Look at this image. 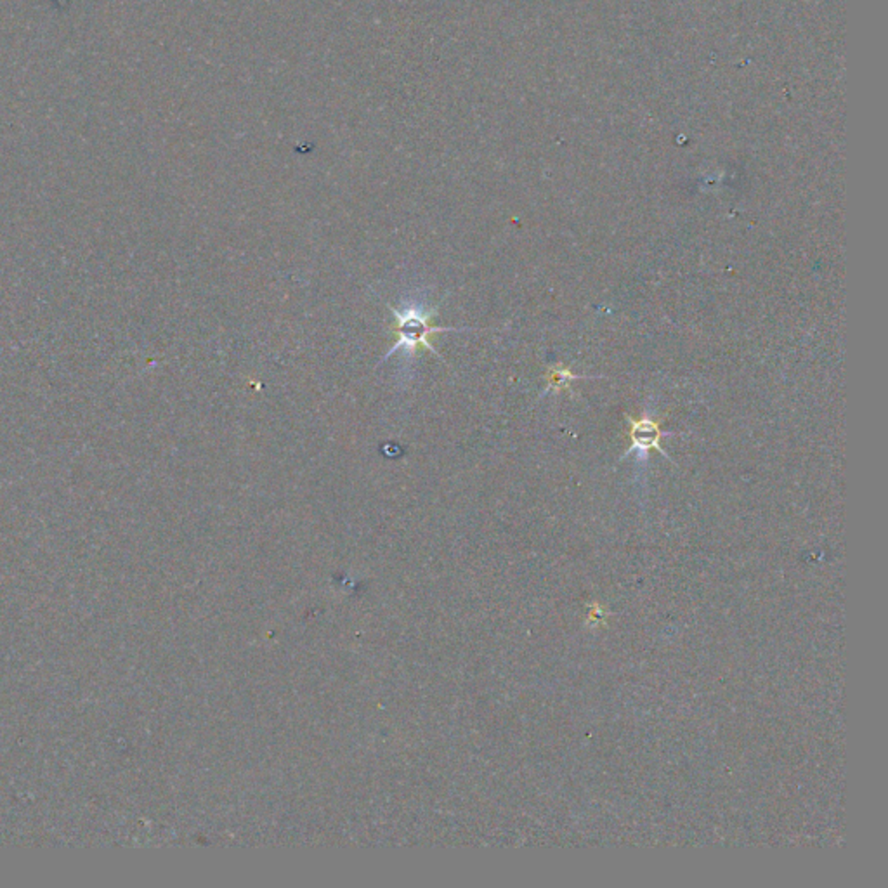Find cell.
<instances>
[{"instance_id":"6da1fadb","label":"cell","mask_w":888,"mask_h":888,"mask_svg":"<svg viewBox=\"0 0 888 888\" xmlns=\"http://www.w3.org/2000/svg\"><path fill=\"white\" fill-rule=\"evenodd\" d=\"M394 323L391 327L394 334V345L389 351L387 358L394 354L398 349H406L410 354H419L420 351H430L434 356L439 353L434 349L429 338L441 332H455L453 328L437 327L434 323L436 311H424L419 307L406 309H393Z\"/></svg>"},{"instance_id":"3957f363","label":"cell","mask_w":888,"mask_h":888,"mask_svg":"<svg viewBox=\"0 0 888 888\" xmlns=\"http://www.w3.org/2000/svg\"><path fill=\"white\" fill-rule=\"evenodd\" d=\"M545 378H547V384H549L547 391H562V389H566L569 386V382L573 378H578V375H573L569 371V368L553 367L549 369V373H547Z\"/></svg>"},{"instance_id":"7a4b0ae2","label":"cell","mask_w":888,"mask_h":888,"mask_svg":"<svg viewBox=\"0 0 888 888\" xmlns=\"http://www.w3.org/2000/svg\"><path fill=\"white\" fill-rule=\"evenodd\" d=\"M630 439H632V446H630V452H635V450H641V452H649V450H656L660 452L663 457L668 459V455L663 452L661 448V427L658 422L643 417V419H639V420H634L630 419Z\"/></svg>"}]
</instances>
